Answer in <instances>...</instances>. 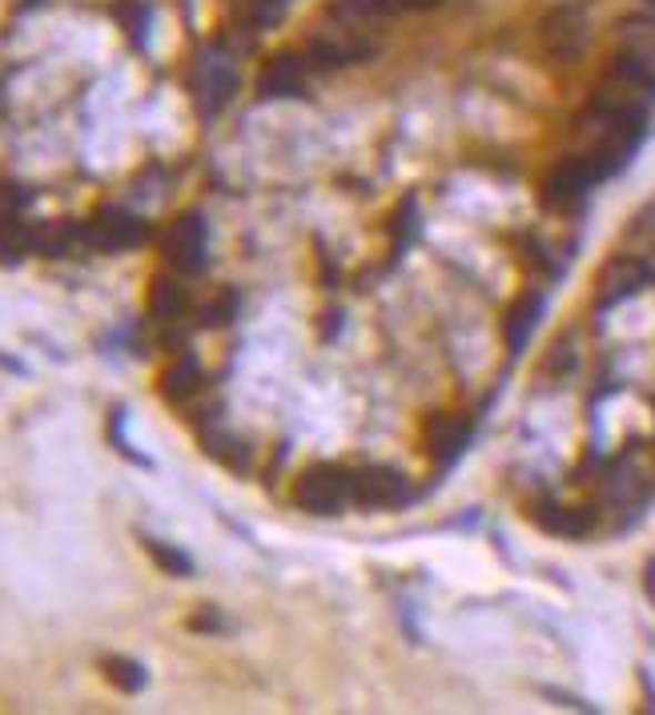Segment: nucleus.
<instances>
[{
	"label": "nucleus",
	"instance_id": "nucleus-1",
	"mask_svg": "<svg viewBox=\"0 0 655 715\" xmlns=\"http://www.w3.org/2000/svg\"><path fill=\"white\" fill-rule=\"evenodd\" d=\"M374 32L350 29V24L326 21L322 17V29L306 41V61L314 69H339V64H359L374 53Z\"/></svg>",
	"mask_w": 655,
	"mask_h": 715
},
{
	"label": "nucleus",
	"instance_id": "nucleus-2",
	"mask_svg": "<svg viewBox=\"0 0 655 715\" xmlns=\"http://www.w3.org/2000/svg\"><path fill=\"white\" fill-rule=\"evenodd\" d=\"M354 499V483H350V471L342 466H310L294 486V503L310 515H339L342 506Z\"/></svg>",
	"mask_w": 655,
	"mask_h": 715
},
{
	"label": "nucleus",
	"instance_id": "nucleus-3",
	"mask_svg": "<svg viewBox=\"0 0 655 715\" xmlns=\"http://www.w3.org/2000/svg\"><path fill=\"white\" fill-rule=\"evenodd\" d=\"M540 41L547 57L555 61H575L592 41V24H587V9L583 4H555L540 24Z\"/></svg>",
	"mask_w": 655,
	"mask_h": 715
},
{
	"label": "nucleus",
	"instance_id": "nucleus-4",
	"mask_svg": "<svg viewBox=\"0 0 655 715\" xmlns=\"http://www.w3.org/2000/svg\"><path fill=\"white\" fill-rule=\"evenodd\" d=\"M603 178H607V173H603V165L592 158V153L563 158L560 165L543 178V205H551V210H567V205H575V201Z\"/></svg>",
	"mask_w": 655,
	"mask_h": 715
},
{
	"label": "nucleus",
	"instance_id": "nucleus-5",
	"mask_svg": "<svg viewBox=\"0 0 655 715\" xmlns=\"http://www.w3.org/2000/svg\"><path fill=\"white\" fill-rule=\"evenodd\" d=\"M161 253H165V262L181 274H198L201 265H205V221L198 213H181L178 221L170 225L165 233V242H161Z\"/></svg>",
	"mask_w": 655,
	"mask_h": 715
},
{
	"label": "nucleus",
	"instance_id": "nucleus-6",
	"mask_svg": "<svg viewBox=\"0 0 655 715\" xmlns=\"http://www.w3.org/2000/svg\"><path fill=\"white\" fill-rule=\"evenodd\" d=\"M647 278H652V270L639 258H612L599 270V278H595V305L599 310H612V305L627 302L632 294L644 290Z\"/></svg>",
	"mask_w": 655,
	"mask_h": 715
},
{
	"label": "nucleus",
	"instance_id": "nucleus-7",
	"mask_svg": "<svg viewBox=\"0 0 655 715\" xmlns=\"http://www.w3.org/2000/svg\"><path fill=\"white\" fill-rule=\"evenodd\" d=\"M354 483V503L374 506V511H391V506L406 503V479L391 466H362L350 474Z\"/></svg>",
	"mask_w": 655,
	"mask_h": 715
},
{
	"label": "nucleus",
	"instance_id": "nucleus-8",
	"mask_svg": "<svg viewBox=\"0 0 655 715\" xmlns=\"http://www.w3.org/2000/svg\"><path fill=\"white\" fill-rule=\"evenodd\" d=\"M233 93H238V69L225 57H205L193 77V97H198L201 113H222Z\"/></svg>",
	"mask_w": 655,
	"mask_h": 715
},
{
	"label": "nucleus",
	"instance_id": "nucleus-9",
	"mask_svg": "<svg viewBox=\"0 0 655 715\" xmlns=\"http://www.w3.org/2000/svg\"><path fill=\"white\" fill-rule=\"evenodd\" d=\"M85 242L97 250H129V245L145 242V221L125 210H97L85 225Z\"/></svg>",
	"mask_w": 655,
	"mask_h": 715
},
{
	"label": "nucleus",
	"instance_id": "nucleus-10",
	"mask_svg": "<svg viewBox=\"0 0 655 715\" xmlns=\"http://www.w3.org/2000/svg\"><path fill=\"white\" fill-rule=\"evenodd\" d=\"M302 84H306V61L298 53H274L262 64V73H258V93L265 101H274V97H298Z\"/></svg>",
	"mask_w": 655,
	"mask_h": 715
},
{
	"label": "nucleus",
	"instance_id": "nucleus-11",
	"mask_svg": "<svg viewBox=\"0 0 655 715\" xmlns=\"http://www.w3.org/2000/svg\"><path fill=\"white\" fill-rule=\"evenodd\" d=\"M466 439H471V426H466V419H458V414H434V419L426 422V451H431L439 463L458 459Z\"/></svg>",
	"mask_w": 655,
	"mask_h": 715
},
{
	"label": "nucleus",
	"instance_id": "nucleus-12",
	"mask_svg": "<svg viewBox=\"0 0 655 715\" xmlns=\"http://www.w3.org/2000/svg\"><path fill=\"white\" fill-rule=\"evenodd\" d=\"M615 32H619V53L644 61L655 73V17L632 12V17H624V21L615 24Z\"/></svg>",
	"mask_w": 655,
	"mask_h": 715
},
{
	"label": "nucleus",
	"instance_id": "nucleus-13",
	"mask_svg": "<svg viewBox=\"0 0 655 715\" xmlns=\"http://www.w3.org/2000/svg\"><path fill=\"white\" fill-rule=\"evenodd\" d=\"M540 314H543L540 294H523V298H515V302H511L507 318H503V338H507L511 354H523L531 330L540 326Z\"/></svg>",
	"mask_w": 655,
	"mask_h": 715
},
{
	"label": "nucleus",
	"instance_id": "nucleus-14",
	"mask_svg": "<svg viewBox=\"0 0 655 715\" xmlns=\"http://www.w3.org/2000/svg\"><path fill=\"white\" fill-rule=\"evenodd\" d=\"M535 523L551 535H563V538H583L592 535L595 526V515L587 506H540L535 511Z\"/></svg>",
	"mask_w": 655,
	"mask_h": 715
},
{
	"label": "nucleus",
	"instance_id": "nucleus-15",
	"mask_svg": "<svg viewBox=\"0 0 655 715\" xmlns=\"http://www.w3.org/2000/svg\"><path fill=\"white\" fill-rule=\"evenodd\" d=\"M85 242V230H77L73 221H53V225H44V230L32 233V245L49 258H64V253H73V245Z\"/></svg>",
	"mask_w": 655,
	"mask_h": 715
},
{
	"label": "nucleus",
	"instance_id": "nucleus-16",
	"mask_svg": "<svg viewBox=\"0 0 655 715\" xmlns=\"http://www.w3.org/2000/svg\"><path fill=\"white\" fill-rule=\"evenodd\" d=\"M181 310H185V290L178 282L158 278V282L149 285V314L158 318V322H173V318H181Z\"/></svg>",
	"mask_w": 655,
	"mask_h": 715
},
{
	"label": "nucleus",
	"instance_id": "nucleus-17",
	"mask_svg": "<svg viewBox=\"0 0 655 715\" xmlns=\"http://www.w3.org/2000/svg\"><path fill=\"white\" fill-rule=\"evenodd\" d=\"M32 230H24L17 218H0V265H17L24 253H32Z\"/></svg>",
	"mask_w": 655,
	"mask_h": 715
},
{
	"label": "nucleus",
	"instance_id": "nucleus-18",
	"mask_svg": "<svg viewBox=\"0 0 655 715\" xmlns=\"http://www.w3.org/2000/svg\"><path fill=\"white\" fill-rule=\"evenodd\" d=\"M198 382H201L198 362H193V358H181V362H173V366L165 370V379H161V390H165V399L181 402V399H190L193 390H198Z\"/></svg>",
	"mask_w": 655,
	"mask_h": 715
},
{
	"label": "nucleus",
	"instance_id": "nucleus-19",
	"mask_svg": "<svg viewBox=\"0 0 655 715\" xmlns=\"http://www.w3.org/2000/svg\"><path fill=\"white\" fill-rule=\"evenodd\" d=\"M105 679L121 692H141L145 687V667L138 659H125V655H117V659H105Z\"/></svg>",
	"mask_w": 655,
	"mask_h": 715
},
{
	"label": "nucleus",
	"instance_id": "nucleus-20",
	"mask_svg": "<svg viewBox=\"0 0 655 715\" xmlns=\"http://www.w3.org/2000/svg\"><path fill=\"white\" fill-rule=\"evenodd\" d=\"M145 551L153 555V563H158L161 571H170V575H190L193 571L190 555H181L178 547H165V543H158V538H149Z\"/></svg>",
	"mask_w": 655,
	"mask_h": 715
},
{
	"label": "nucleus",
	"instance_id": "nucleus-21",
	"mask_svg": "<svg viewBox=\"0 0 655 715\" xmlns=\"http://www.w3.org/2000/svg\"><path fill=\"white\" fill-rule=\"evenodd\" d=\"M233 314H238V298L225 290V294H218L205 310H201V322H205V326H225Z\"/></svg>",
	"mask_w": 655,
	"mask_h": 715
},
{
	"label": "nucleus",
	"instance_id": "nucleus-22",
	"mask_svg": "<svg viewBox=\"0 0 655 715\" xmlns=\"http://www.w3.org/2000/svg\"><path fill=\"white\" fill-rule=\"evenodd\" d=\"M282 9H285V0H245V12H250V21L254 24H274V21H282Z\"/></svg>",
	"mask_w": 655,
	"mask_h": 715
},
{
	"label": "nucleus",
	"instance_id": "nucleus-23",
	"mask_svg": "<svg viewBox=\"0 0 655 715\" xmlns=\"http://www.w3.org/2000/svg\"><path fill=\"white\" fill-rule=\"evenodd\" d=\"M24 201H29V193H24L21 185L0 181V218H17V213L24 210Z\"/></svg>",
	"mask_w": 655,
	"mask_h": 715
},
{
	"label": "nucleus",
	"instance_id": "nucleus-24",
	"mask_svg": "<svg viewBox=\"0 0 655 715\" xmlns=\"http://www.w3.org/2000/svg\"><path fill=\"white\" fill-rule=\"evenodd\" d=\"M379 4L394 17V12H426L434 4H443V0H379Z\"/></svg>",
	"mask_w": 655,
	"mask_h": 715
},
{
	"label": "nucleus",
	"instance_id": "nucleus-25",
	"mask_svg": "<svg viewBox=\"0 0 655 715\" xmlns=\"http://www.w3.org/2000/svg\"><path fill=\"white\" fill-rule=\"evenodd\" d=\"M652 4H655V0H652Z\"/></svg>",
	"mask_w": 655,
	"mask_h": 715
}]
</instances>
